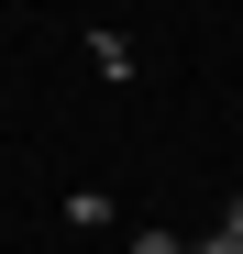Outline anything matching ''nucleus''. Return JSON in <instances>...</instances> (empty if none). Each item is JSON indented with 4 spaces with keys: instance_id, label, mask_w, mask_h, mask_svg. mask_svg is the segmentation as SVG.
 <instances>
[{
    "instance_id": "f257e3e1",
    "label": "nucleus",
    "mask_w": 243,
    "mask_h": 254,
    "mask_svg": "<svg viewBox=\"0 0 243 254\" xmlns=\"http://www.w3.org/2000/svg\"><path fill=\"white\" fill-rule=\"evenodd\" d=\"M188 254H243V199L221 210V232H210V243H188Z\"/></svg>"
},
{
    "instance_id": "f03ea898",
    "label": "nucleus",
    "mask_w": 243,
    "mask_h": 254,
    "mask_svg": "<svg viewBox=\"0 0 243 254\" xmlns=\"http://www.w3.org/2000/svg\"><path fill=\"white\" fill-rule=\"evenodd\" d=\"M133 254H188V243L177 232H133Z\"/></svg>"
}]
</instances>
